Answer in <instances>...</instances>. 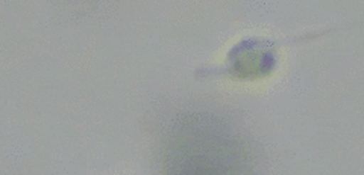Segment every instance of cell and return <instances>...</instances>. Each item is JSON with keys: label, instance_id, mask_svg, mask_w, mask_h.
Wrapping results in <instances>:
<instances>
[{"label": "cell", "instance_id": "2", "mask_svg": "<svg viewBox=\"0 0 364 175\" xmlns=\"http://www.w3.org/2000/svg\"><path fill=\"white\" fill-rule=\"evenodd\" d=\"M273 65L275 56L272 50L255 41L242 43L230 55V69L238 79L264 77L272 72Z\"/></svg>", "mask_w": 364, "mask_h": 175}, {"label": "cell", "instance_id": "1", "mask_svg": "<svg viewBox=\"0 0 364 175\" xmlns=\"http://www.w3.org/2000/svg\"><path fill=\"white\" fill-rule=\"evenodd\" d=\"M166 174H240L247 162L243 142L226 125L186 116L166 147Z\"/></svg>", "mask_w": 364, "mask_h": 175}]
</instances>
